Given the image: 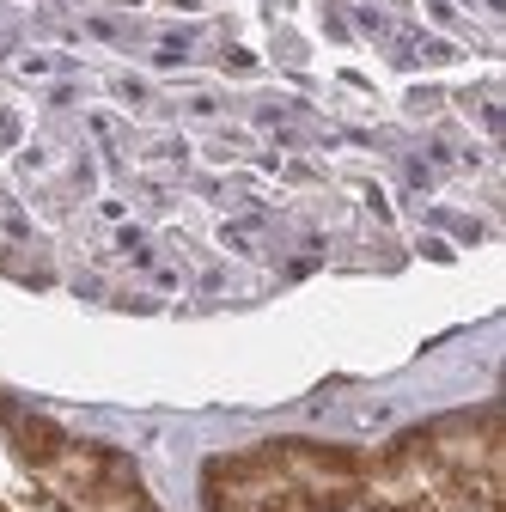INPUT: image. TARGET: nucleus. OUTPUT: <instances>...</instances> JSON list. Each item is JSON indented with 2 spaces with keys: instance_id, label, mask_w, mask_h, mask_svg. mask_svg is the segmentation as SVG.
Instances as JSON below:
<instances>
[{
  "instance_id": "obj_1",
  "label": "nucleus",
  "mask_w": 506,
  "mask_h": 512,
  "mask_svg": "<svg viewBox=\"0 0 506 512\" xmlns=\"http://www.w3.org/2000/svg\"><path fill=\"white\" fill-rule=\"evenodd\" d=\"M500 0H0V275L238 311L494 232Z\"/></svg>"
},
{
  "instance_id": "obj_2",
  "label": "nucleus",
  "mask_w": 506,
  "mask_h": 512,
  "mask_svg": "<svg viewBox=\"0 0 506 512\" xmlns=\"http://www.w3.org/2000/svg\"><path fill=\"white\" fill-rule=\"evenodd\" d=\"M0 512H165L141 464L0 391Z\"/></svg>"
},
{
  "instance_id": "obj_3",
  "label": "nucleus",
  "mask_w": 506,
  "mask_h": 512,
  "mask_svg": "<svg viewBox=\"0 0 506 512\" xmlns=\"http://www.w3.org/2000/svg\"><path fill=\"white\" fill-rule=\"evenodd\" d=\"M354 512H500V409H452L366 452Z\"/></svg>"
},
{
  "instance_id": "obj_4",
  "label": "nucleus",
  "mask_w": 506,
  "mask_h": 512,
  "mask_svg": "<svg viewBox=\"0 0 506 512\" xmlns=\"http://www.w3.org/2000/svg\"><path fill=\"white\" fill-rule=\"evenodd\" d=\"M366 452L336 439H263L202 464V512H354Z\"/></svg>"
}]
</instances>
